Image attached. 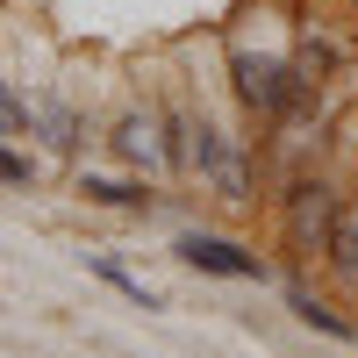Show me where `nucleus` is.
Returning <instances> with one entry per match:
<instances>
[{"instance_id":"5","label":"nucleus","mask_w":358,"mask_h":358,"mask_svg":"<svg viewBox=\"0 0 358 358\" xmlns=\"http://www.w3.org/2000/svg\"><path fill=\"white\" fill-rule=\"evenodd\" d=\"M115 151H122L129 165H143V172H158V165H172V151L158 143V122H143V115H129V122L115 129Z\"/></svg>"},{"instance_id":"6","label":"nucleus","mask_w":358,"mask_h":358,"mask_svg":"<svg viewBox=\"0 0 358 358\" xmlns=\"http://www.w3.org/2000/svg\"><path fill=\"white\" fill-rule=\"evenodd\" d=\"M287 301H294V315H301L308 330H322V337H351V322H344V315H330V308H322V301H315L308 287H294Z\"/></svg>"},{"instance_id":"9","label":"nucleus","mask_w":358,"mask_h":358,"mask_svg":"<svg viewBox=\"0 0 358 358\" xmlns=\"http://www.w3.org/2000/svg\"><path fill=\"white\" fill-rule=\"evenodd\" d=\"M22 129H36V108L22 94H8V79H0V136H22Z\"/></svg>"},{"instance_id":"10","label":"nucleus","mask_w":358,"mask_h":358,"mask_svg":"<svg viewBox=\"0 0 358 358\" xmlns=\"http://www.w3.org/2000/svg\"><path fill=\"white\" fill-rule=\"evenodd\" d=\"M322 251L337 258V273H351V280H358V222H337V229H330V244H322Z\"/></svg>"},{"instance_id":"1","label":"nucleus","mask_w":358,"mask_h":358,"mask_svg":"<svg viewBox=\"0 0 358 358\" xmlns=\"http://www.w3.org/2000/svg\"><path fill=\"white\" fill-rule=\"evenodd\" d=\"M172 158L179 165H194L201 179H215V187L229 194V201H244L251 194V172H244V151H236V143L215 129V122H194V115H172Z\"/></svg>"},{"instance_id":"3","label":"nucleus","mask_w":358,"mask_h":358,"mask_svg":"<svg viewBox=\"0 0 358 358\" xmlns=\"http://www.w3.org/2000/svg\"><path fill=\"white\" fill-rule=\"evenodd\" d=\"M179 258H187L194 273H215V280H265V265H258L251 251H236L229 236H201V229H187V236H179Z\"/></svg>"},{"instance_id":"4","label":"nucleus","mask_w":358,"mask_h":358,"mask_svg":"<svg viewBox=\"0 0 358 358\" xmlns=\"http://www.w3.org/2000/svg\"><path fill=\"white\" fill-rule=\"evenodd\" d=\"M337 229V194L330 187H294V236L301 244H330Z\"/></svg>"},{"instance_id":"12","label":"nucleus","mask_w":358,"mask_h":358,"mask_svg":"<svg viewBox=\"0 0 358 358\" xmlns=\"http://www.w3.org/2000/svg\"><path fill=\"white\" fill-rule=\"evenodd\" d=\"M0 179H15V187H22V179H29V165H22L15 151H0Z\"/></svg>"},{"instance_id":"11","label":"nucleus","mask_w":358,"mask_h":358,"mask_svg":"<svg viewBox=\"0 0 358 358\" xmlns=\"http://www.w3.org/2000/svg\"><path fill=\"white\" fill-rule=\"evenodd\" d=\"M94 273H101L108 287H122V294H129V301H143V308H158V294H151V287H143L136 273H122V265H108V258H94Z\"/></svg>"},{"instance_id":"8","label":"nucleus","mask_w":358,"mask_h":358,"mask_svg":"<svg viewBox=\"0 0 358 358\" xmlns=\"http://www.w3.org/2000/svg\"><path fill=\"white\" fill-rule=\"evenodd\" d=\"M79 194H86V201H108V208H151V194H143V187H122V179H86Z\"/></svg>"},{"instance_id":"7","label":"nucleus","mask_w":358,"mask_h":358,"mask_svg":"<svg viewBox=\"0 0 358 358\" xmlns=\"http://www.w3.org/2000/svg\"><path fill=\"white\" fill-rule=\"evenodd\" d=\"M36 129L50 136V151H79V115H72V108H57V101L36 108Z\"/></svg>"},{"instance_id":"2","label":"nucleus","mask_w":358,"mask_h":358,"mask_svg":"<svg viewBox=\"0 0 358 358\" xmlns=\"http://www.w3.org/2000/svg\"><path fill=\"white\" fill-rule=\"evenodd\" d=\"M229 72H236V101H244L251 115H287L294 94H301V79H294V65H280V57H251V50H236L229 57Z\"/></svg>"}]
</instances>
